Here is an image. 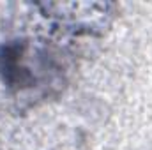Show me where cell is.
I'll return each instance as SVG.
<instances>
[{"instance_id": "6da1fadb", "label": "cell", "mask_w": 152, "mask_h": 150, "mask_svg": "<svg viewBox=\"0 0 152 150\" xmlns=\"http://www.w3.org/2000/svg\"><path fill=\"white\" fill-rule=\"evenodd\" d=\"M30 46L23 41H9L0 46V79L12 90H27L37 83L32 67Z\"/></svg>"}]
</instances>
